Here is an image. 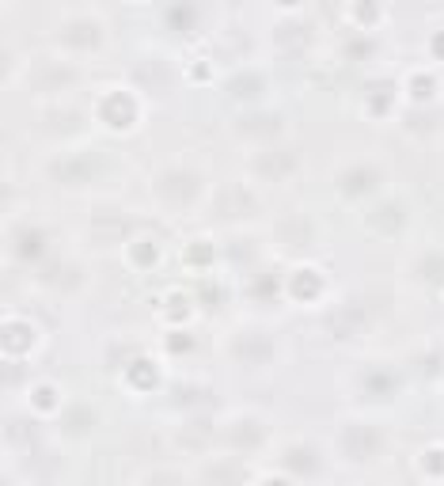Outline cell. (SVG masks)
<instances>
[{
	"label": "cell",
	"instance_id": "1",
	"mask_svg": "<svg viewBox=\"0 0 444 486\" xmlns=\"http://www.w3.org/2000/svg\"><path fill=\"white\" fill-rule=\"evenodd\" d=\"M137 80H141L148 91H163V88H168V80H171V73H168L163 61H145V65L137 68Z\"/></svg>",
	"mask_w": 444,
	"mask_h": 486
},
{
	"label": "cell",
	"instance_id": "3",
	"mask_svg": "<svg viewBox=\"0 0 444 486\" xmlns=\"http://www.w3.org/2000/svg\"><path fill=\"white\" fill-rule=\"evenodd\" d=\"M296 156L293 152H281V156H269V160H258V171L262 175H281V171H293Z\"/></svg>",
	"mask_w": 444,
	"mask_h": 486
},
{
	"label": "cell",
	"instance_id": "2",
	"mask_svg": "<svg viewBox=\"0 0 444 486\" xmlns=\"http://www.w3.org/2000/svg\"><path fill=\"white\" fill-rule=\"evenodd\" d=\"M346 445H350V452H353L357 459H369V456L380 448V437H376L372 429H353L350 437H346Z\"/></svg>",
	"mask_w": 444,
	"mask_h": 486
},
{
	"label": "cell",
	"instance_id": "4",
	"mask_svg": "<svg viewBox=\"0 0 444 486\" xmlns=\"http://www.w3.org/2000/svg\"><path fill=\"white\" fill-rule=\"evenodd\" d=\"M57 175L61 179H88V163H61Z\"/></svg>",
	"mask_w": 444,
	"mask_h": 486
}]
</instances>
